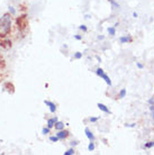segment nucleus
Returning a JSON list of instances; mask_svg holds the SVG:
<instances>
[{"label": "nucleus", "mask_w": 154, "mask_h": 155, "mask_svg": "<svg viewBox=\"0 0 154 155\" xmlns=\"http://www.w3.org/2000/svg\"><path fill=\"white\" fill-rule=\"evenodd\" d=\"M44 102V105L46 106L47 108H49V110H50V113L51 114H55L56 113V109H58V107H56V105L54 104L53 101H51V100H45L43 101Z\"/></svg>", "instance_id": "obj_5"}, {"label": "nucleus", "mask_w": 154, "mask_h": 155, "mask_svg": "<svg viewBox=\"0 0 154 155\" xmlns=\"http://www.w3.org/2000/svg\"><path fill=\"white\" fill-rule=\"evenodd\" d=\"M105 38H106L105 35H98L97 36V39H98V41H105Z\"/></svg>", "instance_id": "obj_28"}, {"label": "nucleus", "mask_w": 154, "mask_h": 155, "mask_svg": "<svg viewBox=\"0 0 154 155\" xmlns=\"http://www.w3.org/2000/svg\"><path fill=\"white\" fill-rule=\"evenodd\" d=\"M118 42L119 44L124 45V44H129V43L133 42V36L131 34H125V35H122L118 37Z\"/></svg>", "instance_id": "obj_3"}, {"label": "nucleus", "mask_w": 154, "mask_h": 155, "mask_svg": "<svg viewBox=\"0 0 154 155\" xmlns=\"http://www.w3.org/2000/svg\"><path fill=\"white\" fill-rule=\"evenodd\" d=\"M110 4V8H112V12H115V10H118L120 8V5L116 1V0H114V1H112V2H109Z\"/></svg>", "instance_id": "obj_13"}, {"label": "nucleus", "mask_w": 154, "mask_h": 155, "mask_svg": "<svg viewBox=\"0 0 154 155\" xmlns=\"http://www.w3.org/2000/svg\"><path fill=\"white\" fill-rule=\"evenodd\" d=\"M97 107H98V109H99L100 111H102L104 114H107V115H110V114H112V110L109 109V107L106 106L105 104H102V102H98V104H97Z\"/></svg>", "instance_id": "obj_7"}, {"label": "nucleus", "mask_w": 154, "mask_h": 155, "mask_svg": "<svg viewBox=\"0 0 154 155\" xmlns=\"http://www.w3.org/2000/svg\"><path fill=\"white\" fill-rule=\"evenodd\" d=\"M149 110H150L151 119L154 120V106H149Z\"/></svg>", "instance_id": "obj_22"}, {"label": "nucleus", "mask_w": 154, "mask_h": 155, "mask_svg": "<svg viewBox=\"0 0 154 155\" xmlns=\"http://www.w3.org/2000/svg\"><path fill=\"white\" fill-rule=\"evenodd\" d=\"M108 1H109V2H112V1H114V0H108Z\"/></svg>", "instance_id": "obj_34"}, {"label": "nucleus", "mask_w": 154, "mask_h": 155, "mask_svg": "<svg viewBox=\"0 0 154 155\" xmlns=\"http://www.w3.org/2000/svg\"><path fill=\"white\" fill-rule=\"evenodd\" d=\"M102 140V142H104V144H107V143H108L107 138H102V140Z\"/></svg>", "instance_id": "obj_33"}, {"label": "nucleus", "mask_w": 154, "mask_h": 155, "mask_svg": "<svg viewBox=\"0 0 154 155\" xmlns=\"http://www.w3.org/2000/svg\"><path fill=\"white\" fill-rule=\"evenodd\" d=\"M100 119V117H95V116H90L88 118L89 123H91V124H96L98 120Z\"/></svg>", "instance_id": "obj_19"}, {"label": "nucleus", "mask_w": 154, "mask_h": 155, "mask_svg": "<svg viewBox=\"0 0 154 155\" xmlns=\"http://www.w3.org/2000/svg\"><path fill=\"white\" fill-rule=\"evenodd\" d=\"M85 19H90V18H91V15H90V14H85Z\"/></svg>", "instance_id": "obj_30"}, {"label": "nucleus", "mask_w": 154, "mask_h": 155, "mask_svg": "<svg viewBox=\"0 0 154 155\" xmlns=\"http://www.w3.org/2000/svg\"><path fill=\"white\" fill-rule=\"evenodd\" d=\"M77 145H79V142H78V140H72L71 142H70V146H71V147H75Z\"/></svg>", "instance_id": "obj_25"}, {"label": "nucleus", "mask_w": 154, "mask_h": 155, "mask_svg": "<svg viewBox=\"0 0 154 155\" xmlns=\"http://www.w3.org/2000/svg\"><path fill=\"white\" fill-rule=\"evenodd\" d=\"M116 33H117V28L115 26H109V27H107V34L110 37H114L116 35Z\"/></svg>", "instance_id": "obj_10"}, {"label": "nucleus", "mask_w": 154, "mask_h": 155, "mask_svg": "<svg viewBox=\"0 0 154 155\" xmlns=\"http://www.w3.org/2000/svg\"><path fill=\"white\" fill-rule=\"evenodd\" d=\"M49 140H50L51 143H58V142H60V140H59V137L56 135H50Z\"/></svg>", "instance_id": "obj_18"}, {"label": "nucleus", "mask_w": 154, "mask_h": 155, "mask_svg": "<svg viewBox=\"0 0 154 155\" xmlns=\"http://www.w3.org/2000/svg\"><path fill=\"white\" fill-rule=\"evenodd\" d=\"M124 126H125L126 128H135L136 126H137V124H136V123H126Z\"/></svg>", "instance_id": "obj_23"}, {"label": "nucleus", "mask_w": 154, "mask_h": 155, "mask_svg": "<svg viewBox=\"0 0 154 155\" xmlns=\"http://www.w3.org/2000/svg\"><path fill=\"white\" fill-rule=\"evenodd\" d=\"M82 58H83V53H82V52H75L73 54L74 60H81Z\"/></svg>", "instance_id": "obj_21"}, {"label": "nucleus", "mask_w": 154, "mask_h": 155, "mask_svg": "<svg viewBox=\"0 0 154 155\" xmlns=\"http://www.w3.org/2000/svg\"><path fill=\"white\" fill-rule=\"evenodd\" d=\"M114 26H115V27H116V28L118 27V26H119V21H116V23H115V24H114Z\"/></svg>", "instance_id": "obj_31"}, {"label": "nucleus", "mask_w": 154, "mask_h": 155, "mask_svg": "<svg viewBox=\"0 0 154 155\" xmlns=\"http://www.w3.org/2000/svg\"><path fill=\"white\" fill-rule=\"evenodd\" d=\"M78 29L80 31H82V33H87V31H88V26L85 25V24H82L80 26H78Z\"/></svg>", "instance_id": "obj_20"}, {"label": "nucleus", "mask_w": 154, "mask_h": 155, "mask_svg": "<svg viewBox=\"0 0 154 155\" xmlns=\"http://www.w3.org/2000/svg\"><path fill=\"white\" fill-rule=\"evenodd\" d=\"M136 68H137L139 70H143V69H144V64L141 62H136Z\"/></svg>", "instance_id": "obj_27"}, {"label": "nucleus", "mask_w": 154, "mask_h": 155, "mask_svg": "<svg viewBox=\"0 0 154 155\" xmlns=\"http://www.w3.org/2000/svg\"><path fill=\"white\" fill-rule=\"evenodd\" d=\"M132 16H133V18H135V19H136V18H139V14H137L136 12H133Z\"/></svg>", "instance_id": "obj_29"}, {"label": "nucleus", "mask_w": 154, "mask_h": 155, "mask_svg": "<svg viewBox=\"0 0 154 155\" xmlns=\"http://www.w3.org/2000/svg\"><path fill=\"white\" fill-rule=\"evenodd\" d=\"M126 96H127V89L123 88V89H120L119 91H118L117 98H118V99H124V98H126Z\"/></svg>", "instance_id": "obj_11"}, {"label": "nucleus", "mask_w": 154, "mask_h": 155, "mask_svg": "<svg viewBox=\"0 0 154 155\" xmlns=\"http://www.w3.org/2000/svg\"><path fill=\"white\" fill-rule=\"evenodd\" d=\"M66 126V124H64V121H61V120H58L55 125H54V129H55V132H58V130H62V129H64Z\"/></svg>", "instance_id": "obj_9"}, {"label": "nucleus", "mask_w": 154, "mask_h": 155, "mask_svg": "<svg viewBox=\"0 0 154 155\" xmlns=\"http://www.w3.org/2000/svg\"><path fill=\"white\" fill-rule=\"evenodd\" d=\"M59 120V118L56 116H53L51 117V118H47L46 119V126L50 129H54V125H55V123Z\"/></svg>", "instance_id": "obj_8"}, {"label": "nucleus", "mask_w": 154, "mask_h": 155, "mask_svg": "<svg viewBox=\"0 0 154 155\" xmlns=\"http://www.w3.org/2000/svg\"><path fill=\"white\" fill-rule=\"evenodd\" d=\"M85 135L89 140V142H96V136H95V134L91 132L90 128H88V127L85 128Z\"/></svg>", "instance_id": "obj_6"}, {"label": "nucleus", "mask_w": 154, "mask_h": 155, "mask_svg": "<svg viewBox=\"0 0 154 155\" xmlns=\"http://www.w3.org/2000/svg\"><path fill=\"white\" fill-rule=\"evenodd\" d=\"M96 58H97V61H98V63H101V58H99V56H96Z\"/></svg>", "instance_id": "obj_32"}, {"label": "nucleus", "mask_w": 154, "mask_h": 155, "mask_svg": "<svg viewBox=\"0 0 154 155\" xmlns=\"http://www.w3.org/2000/svg\"><path fill=\"white\" fill-rule=\"evenodd\" d=\"M14 21L12 16L9 12H5L4 15L0 16V38H6L12 31Z\"/></svg>", "instance_id": "obj_1"}, {"label": "nucleus", "mask_w": 154, "mask_h": 155, "mask_svg": "<svg viewBox=\"0 0 154 155\" xmlns=\"http://www.w3.org/2000/svg\"><path fill=\"white\" fill-rule=\"evenodd\" d=\"M73 38L75 39V41H82V39H83V35H81V34H75V35H73Z\"/></svg>", "instance_id": "obj_24"}, {"label": "nucleus", "mask_w": 154, "mask_h": 155, "mask_svg": "<svg viewBox=\"0 0 154 155\" xmlns=\"http://www.w3.org/2000/svg\"><path fill=\"white\" fill-rule=\"evenodd\" d=\"M74 154H75V150H74V147H71V146L63 153V155H74Z\"/></svg>", "instance_id": "obj_16"}, {"label": "nucleus", "mask_w": 154, "mask_h": 155, "mask_svg": "<svg viewBox=\"0 0 154 155\" xmlns=\"http://www.w3.org/2000/svg\"><path fill=\"white\" fill-rule=\"evenodd\" d=\"M87 148H88L89 152H93V151H95V150H96V144H95V142H89Z\"/></svg>", "instance_id": "obj_17"}, {"label": "nucleus", "mask_w": 154, "mask_h": 155, "mask_svg": "<svg viewBox=\"0 0 154 155\" xmlns=\"http://www.w3.org/2000/svg\"><path fill=\"white\" fill-rule=\"evenodd\" d=\"M51 130H52V129H50V128L47 127V126H45V127L42 128V130H41V134H42V135H44V136L50 135V134H51Z\"/></svg>", "instance_id": "obj_15"}, {"label": "nucleus", "mask_w": 154, "mask_h": 155, "mask_svg": "<svg viewBox=\"0 0 154 155\" xmlns=\"http://www.w3.org/2000/svg\"><path fill=\"white\" fill-rule=\"evenodd\" d=\"M7 9H8V12H9V14H10V15L12 16V17H15V16H17V14H18V12H17V9H16V8L14 7V6H12V5H9Z\"/></svg>", "instance_id": "obj_12"}, {"label": "nucleus", "mask_w": 154, "mask_h": 155, "mask_svg": "<svg viewBox=\"0 0 154 155\" xmlns=\"http://www.w3.org/2000/svg\"><path fill=\"white\" fill-rule=\"evenodd\" d=\"M154 147V140H149L146 143L143 145V148L144 150H151V148Z\"/></svg>", "instance_id": "obj_14"}, {"label": "nucleus", "mask_w": 154, "mask_h": 155, "mask_svg": "<svg viewBox=\"0 0 154 155\" xmlns=\"http://www.w3.org/2000/svg\"><path fill=\"white\" fill-rule=\"evenodd\" d=\"M55 135L58 136L60 140H65L70 136V132L66 130L65 128H64V129H62V130H58V132L55 133Z\"/></svg>", "instance_id": "obj_4"}, {"label": "nucleus", "mask_w": 154, "mask_h": 155, "mask_svg": "<svg viewBox=\"0 0 154 155\" xmlns=\"http://www.w3.org/2000/svg\"><path fill=\"white\" fill-rule=\"evenodd\" d=\"M147 105H149V106H154V96L147 99Z\"/></svg>", "instance_id": "obj_26"}, {"label": "nucleus", "mask_w": 154, "mask_h": 155, "mask_svg": "<svg viewBox=\"0 0 154 155\" xmlns=\"http://www.w3.org/2000/svg\"><path fill=\"white\" fill-rule=\"evenodd\" d=\"M95 73L97 74V77H99L101 80H104L105 83H106L108 87H112V79H110V78H109V75L105 72L104 69H101V68H97L96 71H95Z\"/></svg>", "instance_id": "obj_2"}]
</instances>
